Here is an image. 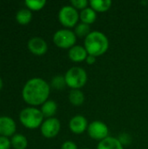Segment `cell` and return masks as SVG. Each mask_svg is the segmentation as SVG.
Listing matches in <instances>:
<instances>
[{
  "label": "cell",
  "mask_w": 148,
  "mask_h": 149,
  "mask_svg": "<svg viewBox=\"0 0 148 149\" xmlns=\"http://www.w3.org/2000/svg\"><path fill=\"white\" fill-rule=\"evenodd\" d=\"M79 19L81 23L86 24H93L97 19V12L91 7H87L79 12Z\"/></svg>",
  "instance_id": "5bb4252c"
},
{
  "label": "cell",
  "mask_w": 148,
  "mask_h": 149,
  "mask_svg": "<svg viewBox=\"0 0 148 149\" xmlns=\"http://www.w3.org/2000/svg\"><path fill=\"white\" fill-rule=\"evenodd\" d=\"M60 128H61L60 121L57 118L52 117V118L45 119L44 120V122L40 127V131L44 138L51 139L58 134Z\"/></svg>",
  "instance_id": "ba28073f"
},
{
  "label": "cell",
  "mask_w": 148,
  "mask_h": 149,
  "mask_svg": "<svg viewBox=\"0 0 148 149\" xmlns=\"http://www.w3.org/2000/svg\"><path fill=\"white\" fill-rule=\"evenodd\" d=\"M58 109V105L54 100H46L42 106H41V112L44 115V118L48 119V118H52L54 116V114L56 113Z\"/></svg>",
  "instance_id": "9a60e30c"
},
{
  "label": "cell",
  "mask_w": 148,
  "mask_h": 149,
  "mask_svg": "<svg viewBox=\"0 0 148 149\" xmlns=\"http://www.w3.org/2000/svg\"><path fill=\"white\" fill-rule=\"evenodd\" d=\"M15 17H16V21L19 24L25 25V24H28L29 23H31V21L32 19V13L29 9L23 8V9H20L16 13Z\"/></svg>",
  "instance_id": "ac0fdd59"
},
{
  "label": "cell",
  "mask_w": 148,
  "mask_h": 149,
  "mask_svg": "<svg viewBox=\"0 0 148 149\" xmlns=\"http://www.w3.org/2000/svg\"><path fill=\"white\" fill-rule=\"evenodd\" d=\"M51 86L41 78L30 79L22 89V98L30 107L42 106L50 96Z\"/></svg>",
  "instance_id": "6da1fadb"
},
{
  "label": "cell",
  "mask_w": 148,
  "mask_h": 149,
  "mask_svg": "<svg viewBox=\"0 0 148 149\" xmlns=\"http://www.w3.org/2000/svg\"><path fill=\"white\" fill-rule=\"evenodd\" d=\"M24 4L27 7V9H29L31 11H38L42 10L45 4H46V1L45 0H25L24 1Z\"/></svg>",
  "instance_id": "44dd1931"
},
{
  "label": "cell",
  "mask_w": 148,
  "mask_h": 149,
  "mask_svg": "<svg viewBox=\"0 0 148 149\" xmlns=\"http://www.w3.org/2000/svg\"><path fill=\"white\" fill-rule=\"evenodd\" d=\"M27 46L29 51L36 56H42L45 54L48 50V45L46 41L39 37H33L30 38Z\"/></svg>",
  "instance_id": "9c48e42d"
},
{
  "label": "cell",
  "mask_w": 148,
  "mask_h": 149,
  "mask_svg": "<svg viewBox=\"0 0 148 149\" xmlns=\"http://www.w3.org/2000/svg\"><path fill=\"white\" fill-rule=\"evenodd\" d=\"M58 20L60 24L66 29L74 28L79 23V13L78 10L72 7L71 4L64 5L58 11Z\"/></svg>",
  "instance_id": "5b68a950"
},
{
  "label": "cell",
  "mask_w": 148,
  "mask_h": 149,
  "mask_svg": "<svg viewBox=\"0 0 148 149\" xmlns=\"http://www.w3.org/2000/svg\"><path fill=\"white\" fill-rule=\"evenodd\" d=\"M97 149H125L124 146L120 142L118 138L110 137L104 139L103 141H99Z\"/></svg>",
  "instance_id": "4fadbf2b"
},
{
  "label": "cell",
  "mask_w": 148,
  "mask_h": 149,
  "mask_svg": "<svg viewBox=\"0 0 148 149\" xmlns=\"http://www.w3.org/2000/svg\"><path fill=\"white\" fill-rule=\"evenodd\" d=\"M44 115L40 109L35 107H27L19 113L20 123L28 129H36L44 122Z\"/></svg>",
  "instance_id": "3957f363"
},
{
  "label": "cell",
  "mask_w": 148,
  "mask_h": 149,
  "mask_svg": "<svg viewBox=\"0 0 148 149\" xmlns=\"http://www.w3.org/2000/svg\"><path fill=\"white\" fill-rule=\"evenodd\" d=\"M68 99L74 107H80L85 102V94L80 89H72L69 93Z\"/></svg>",
  "instance_id": "2e32d148"
},
{
  "label": "cell",
  "mask_w": 148,
  "mask_h": 149,
  "mask_svg": "<svg viewBox=\"0 0 148 149\" xmlns=\"http://www.w3.org/2000/svg\"><path fill=\"white\" fill-rule=\"evenodd\" d=\"M71 5L74 7L76 10H84L88 7L89 2L87 0H72L70 2Z\"/></svg>",
  "instance_id": "603a6c76"
},
{
  "label": "cell",
  "mask_w": 148,
  "mask_h": 149,
  "mask_svg": "<svg viewBox=\"0 0 148 149\" xmlns=\"http://www.w3.org/2000/svg\"><path fill=\"white\" fill-rule=\"evenodd\" d=\"M3 82L2 78L0 77V91H1V90H2V88H3Z\"/></svg>",
  "instance_id": "83f0119b"
},
{
  "label": "cell",
  "mask_w": 148,
  "mask_h": 149,
  "mask_svg": "<svg viewBox=\"0 0 148 149\" xmlns=\"http://www.w3.org/2000/svg\"><path fill=\"white\" fill-rule=\"evenodd\" d=\"M85 62L87 63V65H93L96 62V57L88 54V56L85 59Z\"/></svg>",
  "instance_id": "4316f807"
},
{
  "label": "cell",
  "mask_w": 148,
  "mask_h": 149,
  "mask_svg": "<svg viewBox=\"0 0 148 149\" xmlns=\"http://www.w3.org/2000/svg\"><path fill=\"white\" fill-rule=\"evenodd\" d=\"M84 46L89 55L99 57L105 54L109 48V40L105 33L93 31L85 38Z\"/></svg>",
  "instance_id": "7a4b0ae2"
},
{
  "label": "cell",
  "mask_w": 148,
  "mask_h": 149,
  "mask_svg": "<svg viewBox=\"0 0 148 149\" xmlns=\"http://www.w3.org/2000/svg\"><path fill=\"white\" fill-rule=\"evenodd\" d=\"M87 134L92 139L99 141V142L108 137L109 129L106 124H105L104 122L99 120H94L88 125Z\"/></svg>",
  "instance_id": "52a82bcc"
},
{
  "label": "cell",
  "mask_w": 148,
  "mask_h": 149,
  "mask_svg": "<svg viewBox=\"0 0 148 149\" xmlns=\"http://www.w3.org/2000/svg\"><path fill=\"white\" fill-rule=\"evenodd\" d=\"M61 149H78V146L73 141H66L61 145Z\"/></svg>",
  "instance_id": "484cf974"
},
{
  "label": "cell",
  "mask_w": 148,
  "mask_h": 149,
  "mask_svg": "<svg viewBox=\"0 0 148 149\" xmlns=\"http://www.w3.org/2000/svg\"><path fill=\"white\" fill-rule=\"evenodd\" d=\"M83 149H91V148H83Z\"/></svg>",
  "instance_id": "f1b7e54d"
},
{
  "label": "cell",
  "mask_w": 148,
  "mask_h": 149,
  "mask_svg": "<svg viewBox=\"0 0 148 149\" xmlns=\"http://www.w3.org/2000/svg\"><path fill=\"white\" fill-rule=\"evenodd\" d=\"M52 40L58 48L71 49L76 44L77 36L71 29H60L54 33Z\"/></svg>",
  "instance_id": "8992f818"
},
{
  "label": "cell",
  "mask_w": 148,
  "mask_h": 149,
  "mask_svg": "<svg viewBox=\"0 0 148 149\" xmlns=\"http://www.w3.org/2000/svg\"><path fill=\"white\" fill-rule=\"evenodd\" d=\"M111 0H91L89 1V5L96 12H105L108 10L112 6Z\"/></svg>",
  "instance_id": "e0dca14e"
},
{
  "label": "cell",
  "mask_w": 148,
  "mask_h": 149,
  "mask_svg": "<svg viewBox=\"0 0 148 149\" xmlns=\"http://www.w3.org/2000/svg\"><path fill=\"white\" fill-rule=\"evenodd\" d=\"M118 140L120 141V142L123 145V146H128L131 142H132V138L131 136L126 134V133H123L121 134L119 137H118Z\"/></svg>",
  "instance_id": "cb8c5ba5"
},
{
  "label": "cell",
  "mask_w": 148,
  "mask_h": 149,
  "mask_svg": "<svg viewBox=\"0 0 148 149\" xmlns=\"http://www.w3.org/2000/svg\"><path fill=\"white\" fill-rule=\"evenodd\" d=\"M11 147L14 149H26L28 146L27 138L21 134H15L11 139Z\"/></svg>",
  "instance_id": "d6986e66"
},
{
  "label": "cell",
  "mask_w": 148,
  "mask_h": 149,
  "mask_svg": "<svg viewBox=\"0 0 148 149\" xmlns=\"http://www.w3.org/2000/svg\"><path fill=\"white\" fill-rule=\"evenodd\" d=\"M17 131V124L10 116H0V136L12 137Z\"/></svg>",
  "instance_id": "30bf717a"
},
{
  "label": "cell",
  "mask_w": 148,
  "mask_h": 149,
  "mask_svg": "<svg viewBox=\"0 0 148 149\" xmlns=\"http://www.w3.org/2000/svg\"><path fill=\"white\" fill-rule=\"evenodd\" d=\"M88 122L85 116L75 115L69 121V128L75 134H82L85 131H87Z\"/></svg>",
  "instance_id": "8fae6325"
},
{
  "label": "cell",
  "mask_w": 148,
  "mask_h": 149,
  "mask_svg": "<svg viewBox=\"0 0 148 149\" xmlns=\"http://www.w3.org/2000/svg\"><path fill=\"white\" fill-rule=\"evenodd\" d=\"M51 86L54 89L62 90L65 86H66L65 76H63V75H57V76H54V77L52 78V79H51Z\"/></svg>",
  "instance_id": "7402d4cb"
},
{
  "label": "cell",
  "mask_w": 148,
  "mask_h": 149,
  "mask_svg": "<svg viewBox=\"0 0 148 149\" xmlns=\"http://www.w3.org/2000/svg\"><path fill=\"white\" fill-rule=\"evenodd\" d=\"M11 147L10 140L8 137L0 136V149H10Z\"/></svg>",
  "instance_id": "d4e9b609"
},
{
  "label": "cell",
  "mask_w": 148,
  "mask_h": 149,
  "mask_svg": "<svg viewBox=\"0 0 148 149\" xmlns=\"http://www.w3.org/2000/svg\"><path fill=\"white\" fill-rule=\"evenodd\" d=\"M74 33L77 36V38H86L90 32H91V29H90V25L84 24V23H79L75 27H74Z\"/></svg>",
  "instance_id": "ffe728a7"
},
{
  "label": "cell",
  "mask_w": 148,
  "mask_h": 149,
  "mask_svg": "<svg viewBox=\"0 0 148 149\" xmlns=\"http://www.w3.org/2000/svg\"><path fill=\"white\" fill-rule=\"evenodd\" d=\"M66 86L72 89H80L87 82V73L80 66H72L65 74Z\"/></svg>",
  "instance_id": "277c9868"
},
{
  "label": "cell",
  "mask_w": 148,
  "mask_h": 149,
  "mask_svg": "<svg viewBox=\"0 0 148 149\" xmlns=\"http://www.w3.org/2000/svg\"><path fill=\"white\" fill-rule=\"evenodd\" d=\"M87 56H88V52L85 50V46H83V45H75L68 51L69 58L75 63L85 61Z\"/></svg>",
  "instance_id": "7c38bea8"
}]
</instances>
